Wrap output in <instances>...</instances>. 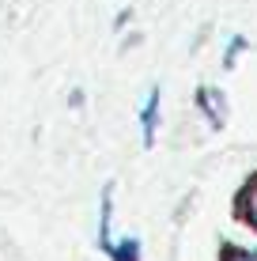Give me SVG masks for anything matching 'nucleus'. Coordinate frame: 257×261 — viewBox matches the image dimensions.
Listing matches in <instances>:
<instances>
[{
    "label": "nucleus",
    "instance_id": "obj_4",
    "mask_svg": "<svg viewBox=\"0 0 257 261\" xmlns=\"http://www.w3.org/2000/svg\"><path fill=\"white\" fill-rule=\"evenodd\" d=\"M246 220H250L253 227H257V186H253L250 193H246Z\"/></svg>",
    "mask_w": 257,
    "mask_h": 261
},
{
    "label": "nucleus",
    "instance_id": "obj_5",
    "mask_svg": "<svg viewBox=\"0 0 257 261\" xmlns=\"http://www.w3.org/2000/svg\"><path fill=\"white\" fill-rule=\"evenodd\" d=\"M227 261H257V254H231Z\"/></svg>",
    "mask_w": 257,
    "mask_h": 261
},
{
    "label": "nucleus",
    "instance_id": "obj_2",
    "mask_svg": "<svg viewBox=\"0 0 257 261\" xmlns=\"http://www.w3.org/2000/svg\"><path fill=\"white\" fill-rule=\"evenodd\" d=\"M155 114H159V91L148 95V106H144V114H140V121H144V144H148V148L155 144Z\"/></svg>",
    "mask_w": 257,
    "mask_h": 261
},
{
    "label": "nucleus",
    "instance_id": "obj_3",
    "mask_svg": "<svg viewBox=\"0 0 257 261\" xmlns=\"http://www.w3.org/2000/svg\"><path fill=\"white\" fill-rule=\"evenodd\" d=\"M201 106L208 110L212 125H223L227 121V110H223V98H216V91H201Z\"/></svg>",
    "mask_w": 257,
    "mask_h": 261
},
{
    "label": "nucleus",
    "instance_id": "obj_1",
    "mask_svg": "<svg viewBox=\"0 0 257 261\" xmlns=\"http://www.w3.org/2000/svg\"><path fill=\"white\" fill-rule=\"evenodd\" d=\"M110 208H113V190L106 186V193H102V220H99V242H102V250H113V239H110Z\"/></svg>",
    "mask_w": 257,
    "mask_h": 261
}]
</instances>
